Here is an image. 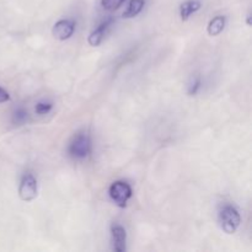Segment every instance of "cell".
<instances>
[{
    "label": "cell",
    "mask_w": 252,
    "mask_h": 252,
    "mask_svg": "<svg viewBox=\"0 0 252 252\" xmlns=\"http://www.w3.org/2000/svg\"><path fill=\"white\" fill-rule=\"evenodd\" d=\"M110 196L118 207L125 208L127 206V202L132 197V189L127 182L116 181L111 185Z\"/></svg>",
    "instance_id": "2"
},
{
    "label": "cell",
    "mask_w": 252,
    "mask_h": 252,
    "mask_svg": "<svg viewBox=\"0 0 252 252\" xmlns=\"http://www.w3.org/2000/svg\"><path fill=\"white\" fill-rule=\"evenodd\" d=\"M126 0H102V7L107 11H113L117 10Z\"/></svg>",
    "instance_id": "11"
},
{
    "label": "cell",
    "mask_w": 252,
    "mask_h": 252,
    "mask_svg": "<svg viewBox=\"0 0 252 252\" xmlns=\"http://www.w3.org/2000/svg\"><path fill=\"white\" fill-rule=\"evenodd\" d=\"M110 26H111V21H106L103 22L102 25H100V26H98L97 29H96L90 36H89V43H90V46L97 47L98 44L103 41V38H105Z\"/></svg>",
    "instance_id": "7"
},
{
    "label": "cell",
    "mask_w": 252,
    "mask_h": 252,
    "mask_svg": "<svg viewBox=\"0 0 252 252\" xmlns=\"http://www.w3.org/2000/svg\"><path fill=\"white\" fill-rule=\"evenodd\" d=\"M74 30H75V24L71 20H61L53 26L52 33H53L54 38L59 39V41H65L73 36Z\"/></svg>",
    "instance_id": "5"
},
{
    "label": "cell",
    "mask_w": 252,
    "mask_h": 252,
    "mask_svg": "<svg viewBox=\"0 0 252 252\" xmlns=\"http://www.w3.org/2000/svg\"><path fill=\"white\" fill-rule=\"evenodd\" d=\"M219 218H220L221 228L226 234H234L240 226L241 217L239 214L238 209L233 206L224 207L220 211Z\"/></svg>",
    "instance_id": "1"
},
{
    "label": "cell",
    "mask_w": 252,
    "mask_h": 252,
    "mask_svg": "<svg viewBox=\"0 0 252 252\" xmlns=\"http://www.w3.org/2000/svg\"><path fill=\"white\" fill-rule=\"evenodd\" d=\"M246 22H248V25L250 26V25H251V15H248V21H246Z\"/></svg>",
    "instance_id": "16"
},
{
    "label": "cell",
    "mask_w": 252,
    "mask_h": 252,
    "mask_svg": "<svg viewBox=\"0 0 252 252\" xmlns=\"http://www.w3.org/2000/svg\"><path fill=\"white\" fill-rule=\"evenodd\" d=\"M112 233V244L113 250L116 252L126 251V241H127V234H126L125 228L120 224H115L111 228Z\"/></svg>",
    "instance_id": "6"
},
{
    "label": "cell",
    "mask_w": 252,
    "mask_h": 252,
    "mask_svg": "<svg viewBox=\"0 0 252 252\" xmlns=\"http://www.w3.org/2000/svg\"><path fill=\"white\" fill-rule=\"evenodd\" d=\"M10 100V95L7 94V91H5L4 89L0 88V103L6 102V101Z\"/></svg>",
    "instance_id": "15"
},
{
    "label": "cell",
    "mask_w": 252,
    "mask_h": 252,
    "mask_svg": "<svg viewBox=\"0 0 252 252\" xmlns=\"http://www.w3.org/2000/svg\"><path fill=\"white\" fill-rule=\"evenodd\" d=\"M225 16H216L214 19H212L208 25V33L211 36H218L225 27Z\"/></svg>",
    "instance_id": "9"
},
{
    "label": "cell",
    "mask_w": 252,
    "mask_h": 252,
    "mask_svg": "<svg viewBox=\"0 0 252 252\" xmlns=\"http://www.w3.org/2000/svg\"><path fill=\"white\" fill-rule=\"evenodd\" d=\"M201 9V1L199 0H187L180 6V15H181L182 21H186L189 19L192 14L197 12Z\"/></svg>",
    "instance_id": "8"
},
{
    "label": "cell",
    "mask_w": 252,
    "mask_h": 252,
    "mask_svg": "<svg viewBox=\"0 0 252 252\" xmlns=\"http://www.w3.org/2000/svg\"><path fill=\"white\" fill-rule=\"evenodd\" d=\"M199 88H201V79H193V81H192L189 86V95H196V94L198 93Z\"/></svg>",
    "instance_id": "14"
},
{
    "label": "cell",
    "mask_w": 252,
    "mask_h": 252,
    "mask_svg": "<svg viewBox=\"0 0 252 252\" xmlns=\"http://www.w3.org/2000/svg\"><path fill=\"white\" fill-rule=\"evenodd\" d=\"M19 196L22 201L30 202L37 196V181L31 174H27L22 177L19 187Z\"/></svg>",
    "instance_id": "4"
},
{
    "label": "cell",
    "mask_w": 252,
    "mask_h": 252,
    "mask_svg": "<svg viewBox=\"0 0 252 252\" xmlns=\"http://www.w3.org/2000/svg\"><path fill=\"white\" fill-rule=\"evenodd\" d=\"M143 7H144V0H130L127 10L123 12V17L130 19V17L137 16V15L142 11Z\"/></svg>",
    "instance_id": "10"
},
{
    "label": "cell",
    "mask_w": 252,
    "mask_h": 252,
    "mask_svg": "<svg viewBox=\"0 0 252 252\" xmlns=\"http://www.w3.org/2000/svg\"><path fill=\"white\" fill-rule=\"evenodd\" d=\"M91 152V140L88 134H79L69 145V154L75 159H84Z\"/></svg>",
    "instance_id": "3"
},
{
    "label": "cell",
    "mask_w": 252,
    "mask_h": 252,
    "mask_svg": "<svg viewBox=\"0 0 252 252\" xmlns=\"http://www.w3.org/2000/svg\"><path fill=\"white\" fill-rule=\"evenodd\" d=\"M27 117H29V113L25 110H22V108H19V110L14 113V116H12V122H14L15 125H22V123L26 122Z\"/></svg>",
    "instance_id": "12"
},
{
    "label": "cell",
    "mask_w": 252,
    "mask_h": 252,
    "mask_svg": "<svg viewBox=\"0 0 252 252\" xmlns=\"http://www.w3.org/2000/svg\"><path fill=\"white\" fill-rule=\"evenodd\" d=\"M52 107L53 106H52L51 102L42 101V102H38L36 105V113H38V115H47L48 112H51Z\"/></svg>",
    "instance_id": "13"
}]
</instances>
